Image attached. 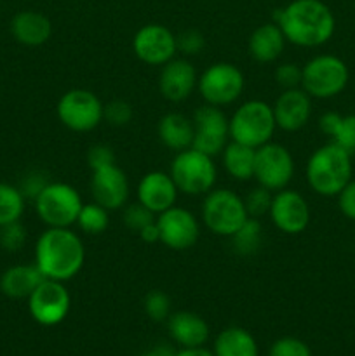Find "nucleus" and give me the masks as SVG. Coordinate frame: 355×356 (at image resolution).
Listing matches in <instances>:
<instances>
[{"label":"nucleus","mask_w":355,"mask_h":356,"mask_svg":"<svg viewBox=\"0 0 355 356\" xmlns=\"http://www.w3.org/2000/svg\"><path fill=\"white\" fill-rule=\"evenodd\" d=\"M271 108L278 129L285 132H298L308 124L312 117V97L301 87L284 89Z\"/></svg>","instance_id":"6ab92c4d"},{"label":"nucleus","mask_w":355,"mask_h":356,"mask_svg":"<svg viewBox=\"0 0 355 356\" xmlns=\"http://www.w3.org/2000/svg\"><path fill=\"white\" fill-rule=\"evenodd\" d=\"M42 280L44 275L35 264H17L3 271L0 277V291L10 299H28Z\"/></svg>","instance_id":"393cba45"},{"label":"nucleus","mask_w":355,"mask_h":356,"mask_svg":"<svg viewBox=\"0 0 355 356\" xmlns=\"http://www.w3.org/2000/svg\"><path fill=\"white\" fill-rule=\"evenodd\" d=\"M214 356H258V343L249 330L228 327L214 341Z\"/></svg>","instance_id":"a878e982"},{"label":"nucleus","mask_w":355,"mask_h":356,"mask_svg":"<svg viewBox=\"0 0 355 356\" xmlns=\"http://www.w3.org/2000/svg\"><path fill=\"white\" fill-rule=\"evenodd\" d=\"M143 356H146V355H143Z\"/></svg>","instance_id":"49530a36"},{"label":"nucleus","mask_w":355,"mask_h":356,"mask_svg":"<svg viewBox=\"0 0 355 356\" xmlns=\"http://www.w3.org/2000/svg\"><path fill=\"white\" fill-rule=\"evenodd\" d=\"M122 219H124L125 228L131 229L132 233H139L146 225L153 222L157 219V216L153 212H150L148 209L143 207L139 202L134 204H125L124 212H122Z\"/></svg>","instance_id":"473e14b6"},{"label":"nucleus","mask_w":355,"mask_h":356,"mask_svg":"<svg viewBox=\"0 0 355 356\" xmlns=\"http://www.w3.org/2000/svg\"><path fill=\"white\" fill-rule=\"evenodd\" d=\"M228 125L232 141L254 149L270 143L277 129L274 108L261 99H249L240 104L228 118Z\"/></svg>","instance_id":"20e7f679"},{"label":"nucleus","mask_w":355,"mask_h":356,"mask_svg":"<svg viewBox=\"0 0 355 356\" xmlns=\"http://www.w3.org/2000/svg\"><path fill=\"white\" fill-rule=\"evenodd\" d=\"M285 37L277 23H265L258 26L249 37V54L258 63H274L285 49Z\"/></svg>","instance_id":"5701e85b"},{"label":"nucleus","mask_w":355,"mask_h":356,"mask_svg":"<svg viewBox=\"0 0 355 356\" xmlns=\"http://www.w3.org/2000/svg\"><path fill=\"white\" fill-rule=\"evenodd\" d=\"M157 226L160 232V243L178 252L191 249L200 236V222L194 212L178 205L160 212L157 216Z\"/></svg>","instance_id":"4468645a"},{"label":"nucleus","mask_w":355,"mask_h":356,"mask_svg":"<svg viewBox=\"0 0 355 356\" xmlns=\"http://www.w3.org/2000/svg\"><path fill=\"white\" fill-rule=\"evenodd\" d=\"M24 212V195L13 184L0 183V228L19 221Z\"/></svg>","instance_id":"c756f323"},{"label":"nucleus","mask_w":355,"mask_h":356,"mask_svg":"<svg viewBox=\"0 0 355 356\" xmlns=\"http://www.w3.org/2000/svg\"><path fill=\"white\" fill-rule=\"evenodd\" d=\"M230 242L239 256L256 254L263 243V226H261L260 219L247 218L246 222L230 236Z\"/></svg>","instance_id":"cd10ccee"},{"label":"nucleus","mask_w":355,"mask_h":356,"mask_svg":"<svg viewBox=\"0 0 355 356\" xmlns=\"http://www.w3.org/2000/svg\"><path fill=\"white\" fill-rule=\"evenodd\" d=\"M249 218L244 198L228 188H212L202 202V222L211 233L230 238Z\"/></svg>","instance_id":"0eeeda50"},{"label":"nucleus","mask_w":355,"mask_h":356,"mask_svg":"<svg viewBox=\"0 0 355 356\" xmlns=\"http://www.w3.org/2000/svg\"><path fill=\"white\" fill-rule=\"evenodd\" d=\"M303 66L296 63H282L275 68V80L282 89H298L301 87Z\"/></svg>","instance_id":"58836bf2"},{"label":"nucleus","mask_w":355,"mask_h":356,"mask_svg":"<svg viewBox=\"0 0 355 356\" xmlns=\"http://www.w3.org/2000/svg\"><path fill=\"white\" fill-rule=\"evenodd\" d=\"M132 51L145 65L164 66L167 61L176 58V35L164 24H145L132 37Z\"/></svg>","instance_id":"2eb2a0df"},{"label":"nucleus","mask_w":355,"mask_h":356,"mask_svg":"<svg viewBox=\"0 0 355 356\" xmlns=\"http://www.w3.org/2000/svg\"><path fill=\"white\" fill-rule=\"evenodd\" d=\"M274 19L289 44L305 49L327 44L336 30L333 10L322 0H292L275 10Z\"/></svg>","instance_id":"f257e3e1"},{"label":"nucleus","mask_w":355,"mask_h":356,"mask_svg":"<svg viewBox=\"0 0 355 356\" xmlns=\"http://www.w3.org/2000/svg\"><path fill=\"white\" fill-rule=\"evenodd\" d=\"M90 195L96 204L108 211H118L125 207L131 193L129 177L117 163H110L101 169L90 170Z\"/></svg>","instance_id":"f3484780"},{"label":"nucleus","mask_w":355,"mask_h":356,"mask_svg":"<svg viewBox=\"0 0 355 356\" xmlns=\"http://www.w3.org/2000/svg\"><path fill=\"white\" fill-rule=\"evenodd\" d=\"M138 235L145 243H160V232L159 226H157V219L153 222H150V225H146Z\"/></svg>","instance_id":"c03bdc74"},{"label":"nucleus","mask_w":355,"mask_h":356,"mask_svg":"<svg viewBox=\"0 0 355 356\" xmlns=\"http://www.w3.org/2000/svg\"><path fill=\"white\" fill-rule=\"evenodd\" d=\"M296 163L291 152L281 143H267L256 148L254 179L270 191H281L289 186L294 177Z\"/></svg>","instance_id":"9b49d317"},{"label":"nucleus","mask_w":355,"mask_h":356,"mask_svg":"<svg viewBox=\"0 0 355 356\" xmlns=\"http://www.w3.org/2000/svg\"><path fill=\"white\" fill-rule=\"evenodd\" d=\"M271 222L278 232L285 235H299L305 232L312 219L310 205L306 198L299 191L284 188L281 191H275L270 205Z\"/></svg>","instance_id":"dca6fc26"},{"label":"nucleus","mask_w":355,"mask_h":356,"mask_svg":"<svg viewBox=\"0 0 355 356\" xmlns=\"http://www.w3.org/2000/svg\"><path fill=\"white\" fill-rule=\"evenodd\" d=\"M174 356H214V353L205 350L204 346H195V348H183V350L176 351Z\"/></svg>","instance_id":"a18cd8bd"},{"label":"nucleus","mask_w":355,"mask_h":356,"mask_svg":"<svg viewBox=\"0 0 355 356\" xmlns=\"http://www.w3.org/2000/svg\"><path fill=\"white\" fill-rule=\"evenodd\" d=\"M350 72L347 63L333 54L313 56L303 66L301 89L315 99H331L348 86Z\"/></svg>","instance_id":"6e6552de"},{"label":"nucleus","mask_w":355,"mask_h":356,"mask_svg":"<svg viewBox=\"0 0 355 356\" xmlns=\"http://www.w3.org/2000/svg\"><path fill=\"white\" fill-rule=\"evenodd\" d=\"M157 136L171 152H183L194 145V120L183 113L171 111L159 120Z\"/></svg>","instance_id":"b1692460"},{"label":"nucleus","mask_w":355,"mask_h":356,"mask_svg":"<svg viewBox=\"0 0 355 356\" xmlns=\"http://www.w3.org/2000/svg\"><path fill=\"white\" fill-rule=\"evenodd\" d=\"M110 163H117L115 159L113 149L108 145H94L90 146L89 152H87V165L90 170L101 169V167H106Z\"/></svg>","instance_id":"ea45409f"},{"label":"nucleus","mask_w":355,"mask_h":356,"mask_svg":"<svg viewBox=\"0 0 355 356\" xmlns=\"http://www.w3.org/2000/svg\"><path fill=\"white\" fill-rule=\"evenodd\" d=\"M100 97L87 89H70L59 97L56 113L59 122L73 132H90L103 122Z\"/></svg>","instance_id":"9d476101"},{"label":"nucleus","mask_w":355,"mask_h":356,"mask_svg":"<svg viewBox=\"0 0 355 356\" xmlns=\"http://www.w3.org/2000/svg\"><path fill=\"white\" fill-rule=\"evenodd\" d=\"M333 143L347 149L350 155L355 153V115H345L341 117L340 125L333 136Z\"/></svg>","instance_id":"4c0bfd02"},{"label":"nucleus","mask_w":355,"mask_h":356,"mask_svg":"<svg viewBox=\"0 0 355 356\" xmlns=\"http://www.w3.org/2000/svg\"><path fill=\"white\" fill-rule=\"evenodd\" d=\"M271 198H274V191L267 190V188L260 186L249 191V193L244 197V205H246V211L249 218L260 219L261 216H267L270 212Z\"/></svg>","instance_id":"7c9ffc66"},{"label":"nucleus","mask_w":355,"mask_h":356,"mask_svg":"<svg viewBox=\"0 0 355 356\" xmlns=\"http://www.w3.org/2000/svg\"><path fill=\"white\" fill-rule=\"evenodd\" d=\"M26 242V229L19 221L10 222L0 228V245L9 252H16Z\"/></svg>","instance_id":"c9c22d12"},{"label":"nucleus","mask_w":355,"mask_h":356,"mask_svg":"<svg viewBox=\"0 0 355 356\" xmlns=\"http://www.w3.org/2000/svg\"><path fill=\"white\" fill-rule=\"evenodd\" d=\"M86 247L70 228H47L35 243V266L44 278L70 282L82 271Z\"/></svg>","instance_id":"f03ea898"},{"label":"nucleus","mask_w":355,"mask_h":356,"mask_svg":"<svg viewBox=\"0 0 355 356\" xmlns=\"http://www.w3.org/2000/svg\"><path fill=\"white\" fill-rule=\"evenodd\" d=\"M352 155L333 141L317 148L305 169L306 183L320 197H338L352 179Z\"/></svg>","instance_id":"7ed1b4c3"},{"label":"nucleus","mask_w":355,"mask_h":356,"mask_svg":"<svg viewBox=\"0 0 355 356\" xmlns=\"http://www.w3.org/2000/svg\"><path fill=\"white\" fill-rule=\"evenodd\" d=\"M75 225L86 235H103L110 226V211L94 200L84 204Z\"/></svg>","instance_id":"c85d7f7f"},{"label":"nucleus","mask_w":355,"mask_h":356,"mask_svg":"<svg viewBox=\"0 0 355 356\" xmlns=\"http://www.w3.org/2000/svg\"><path fill=\"white\" fill-rule=\"evenodd\" d=\"M47 177H45V174L42 172H31L28 174L26 177L23 179V184H21V193L24 195V198H31V200H35L37 198V195L40 193L42 190L45 188V184H47Z\"/></svg>","instance_id":"79ce46f5"},{"label":"nucleus","mask_w":355,"mask_h":356,"mask_svg":"<svg viewBox=\"0 0 355 356\" xmlns=\"http://www.w3.org/2000/svg\"><path fill=\"white\" fill-rule=\"evenodd\" d=\"M268 356H312L308 344L298 337H281L271 344Z\"/></svg>","instance_id":"f704fd0d"},{"label":"nucleus","mask_w":355,"mask_h":356,"mask_svg":"<svg viewBox=\"0 0 355 356\" xmlns=\"http://www.w3.org/2000/svg\"><path fill=\"white\" fill-rule=\"evenodd\" d=\"M341 117H343V115L334 113V111H327V113H324L322 117L319 118L320 131H322L326 136H329V138H333L334 132H336V129H338V125H340Z\"/></svg>","instance_id":"37998d69"},{"label":"nucleus","mask_w":355,"mask_h":356,"mask_svg":"<svg viewBox=\"0 0 355 356\" xmlns=\"http://www.w3.org/2000/svg\"><path fill=\"white\" fill-rule=\"evenodd\" d=\"M198 75L187 58H173L162 66L159 75V90L169 103H183L197 89Z\"/></svg>","instance_id":"a211bd4d"},{"label":"nucleus","mask_w":355,"mask_h":356,"mask_svg":"<svg viewBox=\"0 0 355 356\" xmlns=\"http://www.w3.org/2000/svg\"><path fill=\"white\" fill-rule=\"evenodd\" d=\"M72 308V296L65 287V282L44 278L28 298V309L31 318L44 327L61 323Z\"/></svg>","instance_id":"f8f14e48"},{"label":"nucleus","mask_w":355,"mask_h":356,"mask_svg":"<svg viewBox=\"0 0 355 356\" xmlns=\"http://www.w3.org/2000/svg\"><path fill=\"white\" fill-rule=\"evenodd\" d=\"M244 87H246V79L242 70L226 61L212 63L198 75L197 82V90L205 104L219 108L235 103L242 96Z\"/></svg>","instance_id":"1a4fd4ad"},{"label":"nucleus","mask_w":355,"mask_h":356,"mask_svg":"<svg viewBox=\"0 0 355 356\" xmlns=\"http://www.w3.org/2000/svg\"><path fill=\"white\" fill-rule=\"evenodd\" d=\"M169 174L180 193L197 197L209 193L216 186L218 167L214 163V156L188 148L176 153L171 162Z\"/></svg>","instance_id":"39448f33"},{"label":"nucleus","mask_w":355,"mask_h":356,"mask_svg":"<svg viewBox=\"0 0 355 356\" xmlns=\"http://www.w3.org/2000/svg\"><path fill=\"white\" fill-rule=\"evenodd\" d=\"M132 117H134V110L131 103L125 99H113L103 108V120H106L113 127H125L131 124Z\"/></svg>","instance_id":"72a5a7b5"},{"label":"nucleus","mask_w":355,"mask_h":356,"mask_svg":"<svg viewBox=\"0 0 355 356\" xmlns=\"http://www.w3.org/2000/svg\"><path fill=\"white\" fill-rule=\"evenodd\" d=\"M178 186L174 184L173 177L169 172L164 170H150L139 179L138 190V202L143 207L148 209L155 216L167 209L174 207L178 200Z\"/></svg>","instance_id":"aec40b11"},{"label":"nucleus","mask_w":355,"mask_h":356,"mask_svg":"<svg viewBox=\"0 0 355 356\" xmlns=\"http://www.w3.org/2000/svg\"><path fill=\"white\" fill-rule=\"evenodd\" d=\"M10 33L19 44L38 47L51 38L52 23L38 10H21L10 21Z\"/></svg>","instance_id":"412c9836"},{"label":"nucleus","mask_w":355,"mask_h":356,"mask_svg":"<svg viewBox=\"0 0 355 356\" xmlns=\"http://www.w3.org/2000/svg\"><path fill=\"white\" fill-rule=\"evenodd\" d=\"M223 167L230 177L237 181H249L254 177L256 149L240 143L230 141L221 152Z\"/></svg>","instance_id":"bb28decb"},{"label":"nucleus","mask_w":355,"mask_h":356,"mask_svg":"<svg viewBox=\"0 0 355 356\" xmlns=\"http://www.w3.org/2000/svg\"><path fill=\"white\" fill-rule=\"evenodd\" d=\"M146 316L153 322H164L171 315V299L162 291H150L143 301Z\"/></svg>","instance_id":"2f4dec72"},{"label":"nucleus","mask_w":355,"mask_h":356,"mask_svg":"<svg viewBox=\"0 0 355 356\" xmlns=\"http://www.w3.org/2000/svg\"><path fill=\"white\" fill-rule=\"evenodd\" d=\"M171 337L183 348L204 346L209 337V325L200 315L191 312H176L167 318Z\"/></svg>","instance_id":"4be33fe9"},{"label":"nucleus","mask_w":355,"mask_h":356,"mask_svg":"<svg viewBox=\"0 0 355 356\" xmlns=\"http://www.w3.org/2000/svg\"><path fill=\"white\" fill-rule=\"evenodd\" d=\"M338 209L350 221H355V179L348 181L347 186L338 193Z\"/></svg>","instance_id":"a19ab883"},{"label":"nucleus","mask_w":355,"mask_h":356,"mask_svg":"<svg viewBox=\"0 0 355 356\" xmlns=\"http://www.w3.org/2000/svg\"><path fill=\"white\" fill-rule=\"evenodd\" d=\"M178 52L183 56H197L204 51L205 47V37L198 30H184L180 35H176Z\"/></svg>","instance_id":"e433bc0d"},{"label":"nucleus","mask_w":355,"mask_h":356,"mask_svg":"<svg viewBox=\"0 0 355 356\" xmlns=\"http://www.w3.org/2000/svg\"><path fill=\"white\" fill-rule=\"evenodd\" d=\"M194 145L191 148L216 156L225 149L230 138V125L225 111L219 106L204 104L194 113Z\"/></svg>","instance_id":"ddd939ff"},{"label":"nucleus","mask_w":355,"mask_h":356,"mask_svg":"<svg viewBox=\"0 0 355 356\" xmlns=\"http://www.w3.org/2000/svg\"><path fill=\"white\" fill-rule=\"evenodd\" d=\"M35 212L49 228H70L77 222L84 202L77 188L61 181H49L35 198Z\"/></svg>","instance_id":"423d86ee"}]
</instances>
